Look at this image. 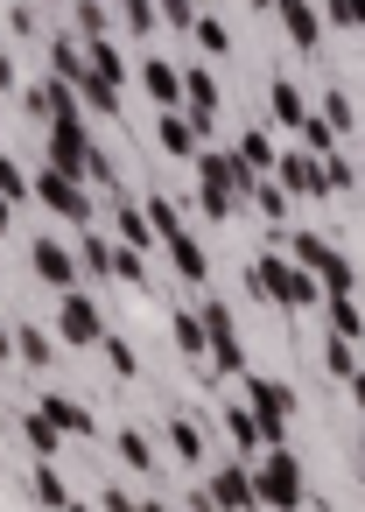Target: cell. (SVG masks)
Listing matches in <instances>:
<instances>
[{"label": "cell", "instance_id": "1", "mask_svg": "<svg viewBox=\"0 0 365 512\" xmlns=\"http://www.w3.org/2000/svg\"><path fill=\"white\" fill-rule=\"evenodd\" d=\"M246 274H253L260 302H274V309H323V281H316L295 253H260Z\"/></svg>", "mask_w": 365, "mask_h": 512}, {"label": "cell", "instance_id": "2", "mask_svg": "<svg viewBox=\"0 0 365 512\" xmlns=\"http://www.w3.org/2000/svg\"><path fill=\"white\" fill-rule=\"evenodd\" d=\"M197 211L204 218H232V197L246 204L253 197V169L232 155V148H197Z\"/></svg>", "mask_w": 365, "mask_h": 512}, {"label": "cell", "instance_id": "3", "mask_svg": "<svg viewBox=\"0 0 365 512\" xmlns=\"http://www.w3.org/2000/svg\"><path fill=\"white\" fill-rule=\"evenodd\" d=\"M239 400L260 414V449H281L288 442V421H295V393L281 386V379H267V372H239Z\"/></svg>", "mask_w": 365, "mask_h": 512}, {"label": "cell", "instance_id": "4", "mask_svg": "<svg viewBox=\"0 0 365 512\" xmlns=\"http://www.w3.org/2000/svg\"><path fill=\"white\" fill-rule=\"evenodd\" d=\"M253 491H260V505L267 512H295L302 498H309V484H302V456L281 442V449H260V463H253Z\"/></svg>", "mask_w": 365, "mask_h": 512}, {"label": "cell", "instance_id": "5", "mask_svg": "<svg viewBox=\"0 0 365 512\" xmlns=\"http://www.w3.org/2000/svg\"><path fill=\"white\" fill-rule=\"evenodd\" d=\"M288 253L323 281V295H358V267H351V253H337L330 239H316V232H295L288 239Z\"/></svg>", "mask_w": 365, "mask_h": 512}, {"label": "cell", "instance_id": "6", "mask_svg": "<svg viewBox=\"0 0 365 512\" xmlns=\"http://www.w3.org/2000/svg\"><path fill=\"white\" fill-rule=\"evenodd\" d=\"M197 316H204V337H211V372H246V344H239V323H232V302H218V295H204L197 302Z\"/></svg>", "mask_w": 365, "mask_h": 512}, {"label": "cell", "instance_id": "7", "mask_svg": "<svg viewBox=\"0 0 365 512\" xmlns=\"http://www.w3.org/2000/svg\"><path fill=\"white\" fill-rule=\"evenodd\" d=\"M29 183H36V204H43V211H57V218H71V225H92V197H85L78 176H64V169L50 162V169L29 176Z\"/></svg>", "mask_w": 365, "mask_h": 512}, {"label": "cell", "instance_id": "8", "mask_svg": "<svg viewBox=\"0 0 365 512\" xmlns=\"http://www.w3.org/2000/svg\"><path fill=\"white\" fill-rule=\"evenodd\" d=\"M57 337H64L71 351H99V337H106V316H99V302H92V295H78V288H64Z\"/></svg>", "mask_w": 365, "mask_h": 512}, {"label": "cell", "instance_id": "9", "mask_svg": "<svg viewBox=\"0 0 365 512\" xmlns=\"http://www.w3.org/2000/svg\"><path fill=\"white\" fill-rule=\"evenodd\" d=\"M92 155H99V148H92V134H85L78 113H71V120H50V162H57L64 176L85 183V176H92Z\"/></svg>", "mask_w": 365, "mask_h": 512}, {"label": "cell", "instance_id": "10", "mask_svg": "<svg viewBox=\"0 0 365 512\" xmlns=\"http://www.w3.org/2000/svg\"><path fill=\"white\" fill-rule=\"evenodd\" d=\"M274 176H281V190H288L295 204H323V197H330V183H323V155H309V148H288V155L274 162Z\"/></svg>", "mask_w": 365, "mask_h": 512}, {"label": "cell", "instance_id": "11", "mask_svg": "<svg viewBox=\"0 0 365 512\" xmlns=\"http://www.w3.org/2000/svg\"><path fill=\"white\" fill-rule=\"evenodd\" d=\"M211 498H218V512H267L260 491H253V463H239V456L211 477Z\"/></svg>", "mask_w": 365, "mask_h": 512}, {"label": "cell", "instance_id": "12", "mask_svg": "<svg viewBox=\"0 0 365 512\" xmlns=\"http://www.w3.org/2000/svg\"><path fill=\"white\" fill-rule=\"evenodd\" d=\"M155 148H162V155H176V162H197L204 134H197V120H190L183 106H169V113L155 120Z\"/></svg>", "mask_w": 365, "mask_h": 512}, {"label": "cell", "instance_id": "13", "mask_svg": "<svg viewBox=\"0 0 365 512\" xmlns=\"http://www.w3.org/2000/svg\"><path fill=\"white\" fill-rule=\"evenodd\" d=\"M29 260H36V274H43L57 295H64V288H78V253H71L64 239H36V246H29Z\"/></svg>", "mask_w": 365, "mask_h": 512}, {"label": "cell", "instance_id": "14", "mask_svg": "<svg viewBox=\"0 0 365 512\" xmlns=\"http://www.w3.org/2000/svg\"><path fill=\"white\" fill-rule=\"evenodd\" d=\"M218 428H225V442H232V456H239V463H253V456H260V414H253L246 400H232V407L218 414Z\"/></svg>", "mask_w": 365, "mask_h": 512}, {"label": "cell", "instance_id": "15", "mask_svg": "<svg viewBox=\"0 0 365 512\" xmlns=\"http://www.w3.org/2000/svg\"><path fill=\"white\" fill-rule=\"evenodd\" d=\"M183 113L197 120V134H211V113H218V78L211 71H183Z\"/></svg>", "mask_w": 365, "mask_h": 512}, {"label": "cell", "instance_id": "16", "mask_svg": "<svg viewBox=\"0 0 365 512\" xmlns=\"http://www.w3.org/2000/svg\"><path fill=\"white\" fill-rule=\"evenodd\" d=\"M43 414H50V421H57L71 442H92V435H99L92 407H85V400H71V393H50V400H43Z\"/></svg>", "mask_w": 365, "mask_h": 512}, {"label": "cell", "instance_id": "17", "mask_svg": "<svg viewBox=\"0 0 365 512\" xmlns=\"http://www.w3.org/2000/svg\"><path fill=\"white\" fill-rule=\"evenodd\" d=\"M253 211H260L274 232H288V218H295V197L281 190V176H253Z\"/></svg>", "mask_w": 365, "mask_h": 512}, {"label": "cell", "instance_id": "18", "mask_svg": "<svg viewBox=\"0 0 365 512\" xmlns=\"http://www.w3.org/2000/svg\"><path fill=\"white\" fill-rule=\"evenodd\" d=\"M162 246H169V260H176V274H183L190 288H204V281H211V253H204V246H197L190 232H169Z\"/></svg>", "mask_w": 365, "mask_h": 512}, {"label": "cell", "instance_id": "19", "mask_svg": "<svg viewBox=\"0 0 365 512\" xmlns=\"http://www.w3.org/2000/svg\"><path fill=\"white\" fill-rule=\"evenodd\" d=\"M274 8H281V29L295 36V50H316L323 43V15L309 8V0H274Z\"/></svg>", "mask_w": 365, "mask_h": 512}, {"label": "cell", "instance_id": "20", "mask_svg": "<svg viewBox=\"0 0 365 512\" xmlns=\"http://www.w3.org/2000/svg\"><path fill=\"white\" fill-rule=\"evenodd\" d=\"M141 85H148V99H155L162 113H169V106H183V71H176V64H162V57H155V64H141Z\"/></svg>", "mask_w": 365, "mask_h": 512}, {"label": "cell", "instance_id": "21", "mask_svg": "<svg viewBox=\"0 0 365 512\" xmlns=\"http://www.w3.org/2000/svg\"><path fill=\"white\" fill-rule=\"evenodd\" d=\"M162 435H169V449H176V463H183V470H197V463H204V428H197V421L169 414V421H162Z\"/></svg>", "mask_w": 365, "mask_h": 512}, {"label": "cell", "instance_id": "22", "mask_svg": "<svg viewBox=\"0 0 365 512\" xmlns=\"http://www.w3.org/2000/svg\"><path fill=\"white\" fill-rule=\"evenodd\" d=\"M253 176H274V162H281V148H274V134L267 127H253V134H239V148H232Z\"/></svg>", "mask_w": 365, "mask_h": 512}, {"label": "cell", "instance_id": "23", "mask_svg": "<svg viewBox=\"0 0 365 512\" xmlns=\"http://www.w3.org/2000/svg\"><path fill=\"white\" fill-rule=\"evenodd\" d=\"M113 225H120V246H134V253L162 246V239H155V225H148V211H141V204H127V197H120V218H113Z\"/></svg>", "mask_w": 365, "mask_h": 512}, {"label": "cell", "instance_id": "24", "mask_svg": "<svg viewBox=\"0 0 365 512\" xmlns=\"http://www.w3.org/2000/svg\"><path fill=\"white\" fill-rule=\"evenodd\" d=\"M78 274H113V239H99L92 225H78Z\"/></svg>", "mask_w": 365, "mask_h": 512}, {"label": "cell", "instance_id": "25", "mask_svg": "<svg viewBox=\"0 0 365 512\" xmlns=\"http://www.w3.org/2000/svg\"><path fill=\"white\" fill-rule=\"evenodd\" d=\"M169 337H176V351H183V358H211V337H204V316H197V309H176Z\"/></svg>", "mask_w": 365, "mask_h": 512}, {"label": "cell", "instance_id": "26", "mask_svg": "<svg viewBox=\"0 0 365 512\" xmlns=\"http://www.w3.org/2000/svg\"><path fill=\"white\" fill-rule=\"evenodd\" d=\"M15 358H22V372H43V365L57 358V344H50L36 323H15Z\"/></svg>", "mask_w": 365, "mask_h": 512}, {"label": "cell", "instance_id": "27", "mask_svg": "<svg viewBox=\"0 0 365 512\" xmlns=\"http://www.w3.org/2000/svg\"><path fill=\"white\" fill-rule=\"evenodd\" d=\"M22 442H29L36 456H57V449H64V428H57L43 407H29V414H22Z\"/></svg>", "mask_w": 365, "mask_h": 512}, {"label": "cell", "instance_id": "28", "mask_svg": "<svg viewBox=\"0 0 365 512\" xmlns=\"http://www.w3.org/2000/svg\"><path fill=\"white\" fill-rule=\"evenodd\" d=\"M29 491H36V505H50V512H64V505H71V484L57 477V463H50V456L29 470Z\"/></svg>", "mask_w": 365, "mask_h": 512}, {"label": "cell", "instance_id": "29", "mask_svg": "<svg viewBox=\"0 0 365 512\" xmlns=\"http://www.w3.org/2000/svg\"><path fill=\"white\" fill-rule=\"evenodd\" d=\"M267 106H274V127H302V120H309V106H302V92H295L288 78L267 85Z\"/></svg>", "mask_w": 365, "mask_h": 512}, {"label": "cell", "instance_id": "30", "mask_svg": "<svg viewBox=\"0 0 365 512\" xmlns=\"http://www.w3.org/2000/svg\"><path fill=\"white\" fill-rule=\"evenodd\" d=\"M113 281L134 288V295H148V260H141L134 246H120V239H113Z\"/></svg>", "mask_w": 365, "mask_h": 512}, {"label": "cell", "instance_id": "31", "mask_svg": "<svg viewBox=\"0 0 365 512\" xmlns=\"http://www.w3.org/2000/svg\"><path fill=\"white\" fill-rule=\"evenodd\" d=\"M113 449H120V463H127L134 477H148V470H155V449H148V435H141V428H120V435H113Z\"/></svg>", "mask_w": 365, "mask_h": 512}, {"label": "cell", "instance_id": "32", "mask_svg": "<svg viewBox=\"0 0 365 512\" xmlns=\"http://www.w3.org/2000/svg\"><path fill=\"white\" fill-rule=\"evenodd\" d=\"M323 309H330V330L337 337H351V344L365 337V309H351V295H323Z\"/></svg>", "mask_w": 365, "mask_h": 512}, {"label": "cell", "instance_id": "33", "mask_svg": "<svg viewBox=\"0 0 365 512\" xmlns=\"http://www.w3.org/2000/svg\"><path fill=\"white\" fill-rule=\"evenodd\" d=\"M50 64H57V78H71V85H78V78L92 71V57H85V50H78L71 36H57V43H50Z\"/></svg>", "mask_w": 365, "mask_h": 512}, {"label": "cell", "instance_id": "34", "mask_svg": "<svg viewBox=\"0 0 365 512\" xmlns=\"http://www.w3.org/2000/svg\"><path fill=\"white\" fill-rule=\"evenodd\" d=\"M295 148H309V155H330V148H337V127H330V120H316V113H309V120H302V127H295Z\"/></svg>", "mask_w": 365, "mask_h": 512}, {"label": "cell", "instance_id": "35", "mask_svg": "<svg viewBox=\"0 0 365 512\" xmlns=\"http://www.w3.org/2000/svg\"><path fill=\"white\" fill-rule=\"evenodd\" d=\"M99 351H106V372H120V379H134V372H141V358H134V344H127V337H113V330H106V337H99Z\"/></svg>", "mask_w": 365, "mask_h": 512}, {"label": "cell", "instance_id": "36", "mask_svg": "<svg viewBox=\"0 0 365 512\" xmlns=\"http://www.w3.org/2000/svg\"><path fill=\"white\" fill-rule=\"evenodd\" d=\"M323 183H330V197H351V190H358V169L330 148V155H323Z\"/></svg>", "mask_w": 365, "mask_h": 512}, {"label": "cell", "instance_id": "37", "mask_svg": "<svg viewBox=\"0 0 365 512\" xmlns=\"http://www.w3.org/2000/svg\"><path fill=\"white\" fill-rule=\"evenodd\" d=\"M141 211H148V225H155V239H169V232H183V211H176V197H148Z\"/></svg>", "mask_w": 365, "mask_h": 512}, {"label": "cell", "instance_id": "38", "mask_svg": "<svg viewBox=\"0 0 365 512\" xmlns=\"http://www.w3.org/2000/svg\"><path fill=\"white\" fill-rule=\"evenodd\" d=\"M323 365H330V379H351V372H358L351 337H337V330H330V337H323Z\"/></svg>", "mask_w": 365, "mask_h": 512}, {"label": "cell", "instance_id": "39", "mask_svg": "<svg viewBox=\"0 0 365 512\" xmlns=\"http://www.w3.org/2000/svg\"><path fill=\"white\" fill-rule=\"evenodd\" d=\"M0 190H8L15 204H22V197H36V183L22 176V162H15V155H0Z\"/></svg>", "mask_w": 365, "mask_h": 512}, {"label": "cell", "instance_id": "40", "mask_svg": "<svg viewBox=\"0 0 365 512\" xmlns=\"http://www.w3.org/2000/svg\"><path fill=\"white\" fill-rule=\"evenodd\" d=\"M190 36H197V43H204L211 57H225V50H232V36H225V22H204V15H197V22H190Z\"/></svg>", "mask_w": 365, "mask_h": 512}, {"label": "cell", "instance_id": "41", "mask_svg": "<svg viewBox=\"0 0 365 512\" xmlns=\"http://www.w3.org/2000/svg\"><path fill=\"white\" fill-rule=\"evenodd\" d=\"M323 120H330L337 134H351V120H358V113H351V99H344V92H330V99H323Z\"/></svg>", "mask_w": 365, "mask_h": 512}, {"label": "cell", "instance_id": "42", "mask_svg": "<svg viewBox=\"0 0 365 512\" xmlns=\"http://www.w3.org/2000/svg\"><path fill=\"white\" fill-rule=\"evenodd\" d=\"M330 22H344V29H365V0H330Z\"/></svg>", "mask_w": 365, "mask_h": 512}, {"label": "cell", "instance_id": "43", "mask_svg": "<svg viewBox=\"0 0 365 512\" xmlns=\"http://www.w3.org/2000/svg\"><path fill=\"white\" fill-rule=\"evenodd\" d=\"M127 29H134V36L155 29V0H127Z\"/></svg>", "mask_w": 365, "mask_h": 512}, {"label": "cell", "instance_id": "44", "mask_svg": "<svg viewBox=\"0 0 365 512\" xmlns=\"http://www.w3.org/2000/svg\"><path fill=\"white\" fill-rule=\"evenodd\" d=\"M78 29H85V36H106V15L92 8V0H78Z\"/></svg>", "mask_w": 365, "mask_h": 512}, {"label": "cell", "instance_id": "45", "mask_svg": "<svg viewBox=\"0 0 365 512\" xmlns=\"http://www.w3.org/2000/svg\"><path fill=\"white\" fill-rule=\"evenodd\" d=\"M99 512H141V505H134L127 491H106V498H99Z\"/></svg>", "mask_w": 365, "mask_h": 512}, {"label": "cell", "instance_id": "46", "mask_svg": "<svg viewBox=\"0 0 365 512\" xmlns=\"http://www.w3.org/2000/svg\"><path fill=\"white\" fill-rule=\"evenodd\" d=\"M8 232H15V197L0 190V239H8Z\"/></svg>", "mask_w": 365, "mask_h": 512}, {"label": "cell", "instance_id": "47", "mask_svg": "<svg viewBox=\"0 0 365 512\" xmlns=\"http://www.w3.org/2000/svg\"><path fill=\"white\" fill-rule=\"evenodd\" d=\"M344 386H351V407H358V414H365V372H351V379H344Z\"/></svg>", "mask_w": 365, "mask_h": 512}, {"label": "cell", "instance_id": "48", "mask_svg": "<svg viewBox=\"0 0 365 512\" xmlns=\"http://www.w3.org/2000/svg\"><path fill=\"white\" fill-rule=\"evenodd\" d=\"M0 365H15V330L0 323Z\"/></svg>", "mask_w": 365, "mask_h": 512}, {"label": "cell", "instance_id": "49", "mask_svg": "<svg viewBox=\"0 0 365 512\" xmlns=\"http://www.w3.org/2000/svg\"><path fill=\"white\" fill-rule=\"evenodd\" d=\"M0 85H15V64H8V43H0Z\"/></svg>", "mask_w": 365, "mask_h": 512}, {"label": "cell", "instance_id": "50", "mask_svg": "<svg viewBox=\"0 0 365 512\" xmlns=\"http://www.w3.org/2000/svg\"><path fill=\"white\" fill-rule=\"evenodd\" d=\"M64 512H99V505H78V498H71V505H64Z\"/></svg>", "mask_w": 365, "mask_h": 512}, {"label": "cell", "instance_id": "51", "mask_svg": "<svg viewBox=\"0 0 365 512\" xmlns=\"http://www.w3.org/2000/svg\"><path fill=\"white\" fill-rule=\"evenodd\" d=\"M253 8H274V0H253Z\"/></svg>", "mask_w": 365, "mask_h": 512}]
</instances>
